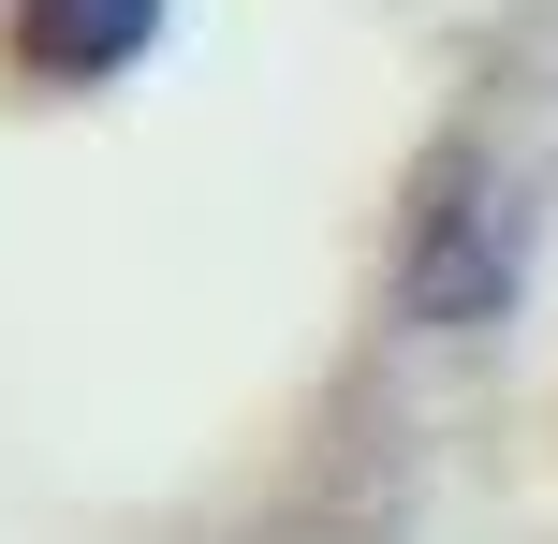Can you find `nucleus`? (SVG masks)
I'll list each match as a JSON object with an SVG mask.
<instances>
[{
    "mask_svg": "<svg viewBox=\"0 0 558 544\" xmlns=\"http://www.w3.org/2000/svg\"><path fill=\"white\" fill-rule=\"evenodd\" d=\"M514 251H530V206L500 162H441L412 192V251H397V310L412 324H485L514 310Z\"/></svg>",
    "mask_w": 558,
    "mask_h": 544,
    "instance_id": "obj_1",
    "label": "nucleus"
},
{
    "mask_svg": "<svg viewBox=\"0 0 558 544\" xmlns=\"http://www.w3.org/2000/svg\"><path fill=\"white\" fill-rule=\"evenodd\" d=\"M147 29H162V0H15V59L29 74H133Z\"/></svg>",
    "mask_w": 558,
    "mask_h": 544,
    "instance_id": "obj_2",
    "label": "nucleus"
}]
</instances>
